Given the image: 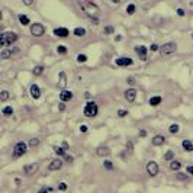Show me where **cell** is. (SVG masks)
Wrapping results in <instances>:
<instances>
[{
  "label": "cell",
  "mask_w": 193,
  "mask_h": 193,
  "mask_svg": "<svg viewBox=\"0 0 193 193\" xmlns=\"http://www.w3.org/2000/svg\"><path fill=\"white\" fill-rule=\"evenodd\" d=\"M145 135H147V131H144V129L139 131V137H145Z\"/></svg>",
  "instance_id": "48"
},
{
  "label": "cell",
  "mask_w": 193,
  "mask_h": 193,
  "mask_svg": "<svg viewBox=\"0 0 193 193\" xmlns=\"http://www.w3.org/2000/svg\"><path fill=\"white\" fill-rule=\"evenodd\" d=\"M13 52H16V51H12V50H3L2 51V54H0V57H2L3 60H7L9 57H12V54Z\"/></svg>",
  "instance_id": "21"
},
{
  "label": "cell",
  "mask_w": 193,
  "mask_h": 193,
  "mask_svg": "<svg viewBox=\"0 0 193 193\" xmlns=\"http://www.w3.org/2000/svg\"><path fill=\"white\" fill-rule=\"evenodd\" d=\"M103 166L108 168V170H112V168H113V164H112V161H109V160H106V161L103 163Z\"/></svg>",
  "instance_id": "35"
},
{
  "label": "cell",
  "mask_w": 193,
  "mask_h": 193,
  "mask_svg": "<svg viewBox=\"0 0 193 193\" xmlns=\"http://www.w3.org/2000/svg\"><path fill=\"white\" fill-rule=\"evenodd\" d=\"M177 50V45L174 44V42H167V44H164L163 47H160V54L161 55H168V54H173L174 51Z\"/></svg>",
  "instance_id": "4"
},
{
  "label": "cell",
  "mask_w": 193,
  "mask_h": 193,
  "mask_svg": "<svg viewBox=\"0 0 193 193\" xmlns=\"http://www.w3.org/2000/svg\"><path fill=\"white\" fill-rule=\"evenodd\" d=\"M126 12H128V15H134V12H135V5H128Z\"/></svg>",
  "instance_id": "33"
},
{
  "label": "cell",
  "mask_w": 193,
  "mask_h": 193,
  "mask_svg": "<svg viewBox=\"0 0 193 193\" xmlns=\"http://www.w3.org/2000/svg\"><path fill=\"white\" fill-rule=\"evenodd\" d=\"M126 149H128V153H129V154L132 153V142H131V141L126 142Z\"/></svg>",
  "instance_id": "36"
},
{
  "label": "cell",
  "mask_w": 193,
  "mask_h": 193,
  "mask_svg": "<svg viewBox=\"0 0 193 193\" xmlns=\"http://www.w3.org/2000/svg\"><path fill=\"white\" fill-rule=\"evenodd\" d=\"M74 35L76 36H84L86 35V29L84 28H76L74 29Z\"/></svg>",
  "instance_id": "24"
},
{
  "label": "cell",
  "mask_w": 193,
  "mask_h": 193,
  "mask_svg": "<svg viewBox=\"0 0 193 193\" xmlns=\"http://www.w3.org/2000/svg\"><path fill=\"white\" fill-rule=\"evenodd\" d=\"M147 173L151 176V177L157 176V173H158V164L155 161H148L147 163Z\"/></svg>",
  "instance_id": "6"
},
{
  "label": "cell",
  "mask_w": 193,
  "mask_h": 193,
  "mask_svg": "<svg viewBox=\"0 0 193 193\" xmlns=\"http://www.w3.org/2000/svg\"><path fill=\"white\" fill-rule=\"evenodd\" d=\"M164 142H166V138H164L163 135H155V137L153 138V145H155V147L163 145Z\"/></svg>",
  "instance_id": "18"
},
{
  "label": "cell",
  "mask_w": 193,
  "mask_h": 193,
  "mask_svg": "<svg viewBox=\"0 0 193 193\" xmlns=\"http://www.w3.org/2000/svg\"><path fill=\"white\" fill-rule=\"evenodd\" d=\"M87 129H89L87 125H80V131L81 132H87Z\"/></svg>",
  "instance_id": "39"
},
{
  "label": "cell",
  "mask_w": 193,
  "mask_h": 193,
  "mask_svg": "<svg viewBox=\"0 0 193 193\" xmlns=\"http://www.w3.org/2000/svg\"><path fill=\"white\" fill-rule=\"evenodd\" d=\"M180 167H182V163H179V161H171L170 163V168L173 170V171H177V170H180Z\"/></svg>",
  "instance_id": "23"
},
{
  "label": "cell",
  "mask_w": 193,
  "mask_h": 193,
  "mask_svg": "<svg viewBox=\"0 0 193 193\" xmlns=\"http://www.w3.org/2000/svg\"><path fill=\"white\" fill-rule=\"evenodd\" d=\"M62 148L64 149H68V144L67 142H62Z\"/></svg>",
  "instance_id": "49"
},
{
  "label": "cell",
  "mask_w": 193,
  "mask_h": 193,
  "mask_svg": "<svg viewBox=\"0 0 193 193\" xmlns=\"http://www.w3.org/2000/svg\"><path fill=\"white\" fill-rule=\"evenodd\" d=\"M38 145H39V139H38V138H32V139L29 141V147L35 148V147H38Z\"/></svg>",
  "instance_id": "31"
},
{
  "label": "cell",
  "mask_w": 193,
  "mask_h": 193,
  "mask_svg": "<svg viewBox=\"0 0 193 193\" xmlns=\"http://www.w3.org/2000/svg\"><path fill=\"white\" fill-rule=\"evenodd\" d=\"M158 50H160V48H158L157 44H153V45H151V51H158Z\"/></svg>",
  "instance_id": "42"
},
{
  "label": "cell",
  "mask_w": 193,
  "mask_h": 193,
  "mask_svg": "<svg viewBox=\"0 0 193 193\" xmlns=\"http://www.w3.org/2000/svg\"><path fill=\"white\" fill-rule=\"evenodd\" d=\"M96 154H97L99 157H106V155L111 154V149L106 147V145H100V147H97V149H96Z\"/></svg>",
  "instance_id": "11"
},
{
  "label": "cell",
  "mask_w": 193,
  "mask_h": 193,
  "mask_svg": "<svg viewBox=\"0 0 193 193\" xmlns=\"http://www.w3.org/2000/svg\"><path fill=\"white\" fill-rule=\"evenodd\" d=\"M57 52L58 54H67V47L66 45H58L57 47Z\"/></svg>",
  "instance_id": "29"
},
{
  "label": "cell",
  "mask_w": 193,
  "mask_h": 193,
  "mask_svg": "<svg viewBox=\"0 0 193 193\" xmlns=\"http://www.w3.org/2000/svg\"><path fill=\"white\" fill-rule=\"evenodd\" d=\"M38 170V164H28V166H25L23 167V173L26 174V176H32V174H35V171Z\"/></svg>",
  "instance_id": "10"
},
{
  "label": "cell",
  "mask_w": 193,
  "mask_h": 193,
  "mask_svg": "<svg viewBox=\"0 0 193 193\" xmlns=\"http://www.w3.org/2000/svg\"><path fill=\"white\" fill-rule=\"evenodd\" d=\"M61 167H62V161H61L60 158H55V160H52V161L50 163L48 170H50V171H57V170H60Z\"/></svg>",
  "instance_id": "9"
},
{
  "label": "cell",
  "mask_w": 193,
  "mask_h": 193,
  "mask_svg": "<svg viewBox=\"0 0 193 193\" xmlns=\"http://www.w3.org/2000/svg\"><path fill=\"white\" fill-rule=\"evenodd\" d=\"M54 35L60 36V38H67L70 35V32L67 28H57V29H54Z\"/></svg>",
  "instance_id": "13"
},
{
  "label": "cell",
  "mask_w": 193,
  "mask_h": 193,
  "mask_svg": "<svg viewBox=\"0 0 193 193\" xmlns=\"http://www.w3.org/2000/svg\"><path fill=\"white\" fill-rule=\"evenodd\" d=\"M3 115H6V116H10L12 113H13V108L12 106H6V108H3Z\"/></svg>",
  "instance_id": "26"
},
{
  "label": "cell",
  "mask_w": 193,
  "mask_h": 193,
  "mask_svg": "<svg viewBox=\"0 0 193 193\" xmlns=\"http://www.w3.org/2000/svg\"><path fill=\"white\" fill-rule=\"evenodd\" d=\"M78 6L81 7V10L87 15V16H90L92 19L94 17L96 19V16L99 15V7H97V5H94L93 2H87V0H81V2H78Z\"/></svg>",
  "instance_id": "1"
},
{
  "label": "cell",
  "mask_w": 193,
  "mask_h": 193,
  "mask_svg": "<svg viewBox=\"0 0 193 193\" xmlns=\"http://www.w3.org/2000/svg\"><path fill=\"white\" fill-rule=\"evenodd\" d=\"M118 115H119L121 118H123V116H126V115H128V111H119V112H118Z\"/></svg>",
  "instance_id": "40"
},
{
  "label": "cell",
  "mask_w": 193,
  "mask_h": 193,
  "mask_svg": "<svg viewBox=\"0 0 193 193\" xmlns=\"http://www.w3.org/2000/svg\"><path fill=\"white\" fill-rule=\"evenodd\" d=\"M132 60L128 58V57H121V58H116V66L119 67H126V66H132Z\"/></svg>",
  "instance_id": "8"
},
{
  "label": "cell",
  "mask_w": 193,
  "mask_h": 193,
  "mask_svg": "<svg viewBox=\"0 0 193 193\" xmlns=\"http://www.w3.org/2000/svg\"><path fill=\"white\" fill-rule=\"evenodd\" d=\"M135 52L139 55V58H141V60H145V58H147V48H145L144 45H138V47H135Z\"/></svg>",
  "instance_id": "16"
},
{
  "label": "cell",
  "mask_w": 193,
  "mask_h": 193,
  "mask_svg": "<svg viewBox=\"0 0 193 193\" xmlns=\"http://www.w3.org/2000/svg\"><path fill=\"white\" fill-rule=\"evenodd\" d=\"M19 22L23 26H26V25H29V17L26 15H19Z\"/></svg>",
  "instance_id": "22"
},
{
  "label": "cell",
  "mask_w": 193,
  "mask_h": 193,
  "mask_svg": "<svg viewBox=\"0 0 193 193\" xmlns=\"http://www.w3.org/2000/svg\"><path fill=\"white\" fill-rule=\"evenodd\" d=\"M31 34L34 35V36H42L45 34V28L42 26L41 23H34L32 26H31Z\"/></svg>",
  "instance_id": "7"
},
{
  "label": "cell",
  "mask_w": 193,
  "mask_h": 193,
  "mask_svg": "<svg viewBox=\"0 0 193 193\" xmlns=\"http://www.w3.org/2000/svg\"><path fill=\"white\" fill-rule=\"evenodd\" d=\"M113 32V28L112 26H106L105 28V35H109V34H112Z\"/></svg>",
  "instance_id": "37"
},
{
  "label": "cell",
  "mask_w": 193,
  "mask_h": 193,
  "mask_svg": "<svg viewBox=\"0 0 193 193\" xmlns=\"http://www.w3.org/2000/svg\"><path fill=\"white\" fill-rule=\"evenodd\" d=\"M177 15L179 16H184V10L183 9H177Z\"/></svg>",
  "instance_id": "44"
},
{
  "label": "cell",
  "mask_w": 193,
  "mask_h": 193,
  "mask_svg": "<svg viewBox=\"0 0 193 193\" xmlns=\"http://www.w3.org/2000/svg\"><path fill=\"white\" fill-rule=\"evenodd\" d=\"M64 160H66L68 164H70V163H73V157H71V155H66V157H64Z\"/></svg>",
  "instance_id": "41"
},
{
  "label": "cell",
  "mask_w": 193,
  "mask_h": 193,
  "mask_svg": "<svg viewBox=\"0 0 193 193\" xmlns=\"http://www.w3.org/2000/svg\"><path fill=\"white\" fill-rule=\"evenodd\" d=\"M126 81H128V83H129V84H135V80H134L132 77H129V78H128Z\"/></svg>",
  "instance_id": "47"
},
{
  "label": "cell",
  "mask_w": 193,
  "mask_h": 193,
  "mask_svg": "<svg viewBox=\"0 0 193 193\" xmlns=\"http://www.w3.org/2000/svg\"><path fill=\"white\" fill-rule=\"evenodd\" d=\"M31 96H32V99H35V100L41 97V89H39L38 84H32V86H31Z\"/></svg>",
  "instance_id": "14"
},
{
  "label": "cell",
  "mask_w": 193,
  "mask_h": 193,
  "mask_svg": "<svg viewBox=\"0 0 193 193\" xmlns=\"http://www.w3.org/2000/svg\"><path fill=\"white\" fill-rule=\"evenodd\" d=\"M173 157H174V151H168V153H166V155H164V158H166L167 161L173 160Z\"/></svg>",
  "instance_id": "34"
},
{
  "label": "cell",
  "mask_w": 193,
  "mask_h": 193,
  "mask_svg": "<svg viewBox=\"0 0 193 193\" xmlns=\"http://www.w3.org/2000/svg\"><path fill=\"white\" fill-rule=\"evenodd\" d=\"M60 99H61V102H70L73 99V93L70 90H62L60 93Z\"/></svg>",
  "instance_id": "15"
},
{
  "label": "cell",
  "mask_w": 193,
  "mask_h": 193,
  "mask_svg": "<svg viewBox=\"0 0 193 193\" xmlns=\"http://www.w3.org/2000/svg\"><path fill=\"white\" fill-rule=\"evenodd\" d=\"M177 177H179L180 180H184V179H186V176H184L183 173H179V174H177Z\"/></svg>",
  "instance_id": "46"
},
{
  "label": "cell",
  "mask_w": 193,
  "mask_h": 193,
  "mask_svg": "<svg viewBox=\"0 0 193 193\" xmlns=\"http://www.w3.org/2000/svg\"><path fill=\"white\" fill-rule=\"evenodd\" d=\"M135 97H137V90L135 89H128L125 92V99L129 102V103H132L135 100Z\"/></svg>",
  "instance_id": "12"
},
{
  "label": "cell",
  "mask_w": 193,
  "mask_h": 193,
  "mask_svg": "<svg viewBox=\"0 0 193 193\" xmlns=\"http://www.w3.org/2000/svg\"><path fill=\"white\" fill-rule=\"evenodd\" d=\"M9 99V92L7 90H3L2 93H0V100H2V102H6Z\"/></svg>",
  "instance_id": "28"
},
{
  "label": "cell",
  "mask_w": 193,
  "mask_h": 193,
  "mask_svg": "<svg viewBox=\"0 0 193 193\" xmlns=\"http://www.w3.org/2000/svg\"><path fill=\"white\" fill-rule=\"evenodd\" d=\"M179 128H180V126H179L177 123H173V125H170L168 129H170L171 134H177V132H179Z\"/></svg>",
  "instance_id": "27"
},
{
  "label": "cell",
  "mask_w": 193,
  "mask_h": 193,
  "mask_svg": "<svg viewBox=\"0 0 193 193\" xmlns=\"http://www.w3.org/2000/svg\"><path fill=\"white\" fill-rule=\"evenodd\" d=\"M26 148H28V145H26L23 141L17 142V144L15 145V148H13V155H15V157H22V155H25V154H26Z\"/></svg>",
  "instance_id": "5"
},
{
  "label": "cell",
  "mask_w": 193,
  "mask_h": 193,
  "mask_svg": "<svg viewBox=\"0 0 193 193\" xmlns=\"http://www.w3.org/2000/svg\"><path fill=\"white\" fill-rule=\"evenodd\" d=\"M17 41V35L15 32H3L0 35V47H9Z\"/></svg>",
  "instance_id": "2"
},
{
  "label": "cell",
  "mask_w": 193,
  "mask_h": 193,
  "mask_svg": "<svg viewBox=\"0 0 193 193\" xmlns=\"http://www.w3.org/2000/svg\"><path fill=\"white\" fill-rule=\"evenodd\" d=\"M54 151H55V154H57V155H62V157H66V149L61 148V147H55V148H54Z\"/></svg>",
  "instance_id": "25"
},
{
  "label": "cell",
  "mask_w": 193,
  "mask_h": 193,
  "mask_svg": "<svg viewBox=\"0 0 193 193\" xmlns=\"http://www.w3.org/2000/svg\"><path fill=\"white\" fill-rule=\"evenodd\" d=\"M99 112V108L94 102H87V105L84 106V116L86 118H94Z\"/></svg>",
  "instance_id": "3"
},
{
  "label": "cell",
  "mask_w": 193,
  "mask_h": 193,
  "mask_svg": "<svg viewBox=\"0 0 193 193\" xmlns=\"http://www.w3.org/2000/svg\"><path fill=\"white\" fill-rule=\"evenodd\" d=\"M161 96H154V97H151V99H149V105H151V106H158L160 103H161Z\"/></svg>",
  "instance_id": "20"
},
{
  "label": "cell",
  "mask_w": 193,
  "mask_h": 193,
  "mask_svg": "<svg viewBox=\"0 0 193 193\" xmlns=\"http://www.w3.org/2000/svg\"><path fill=\"white\" fill-rule=\"evenodd\" d=\"M58 189H60V190H62V192H64V190H67V183H64V182H62V183H60V184H58Z\"/></svg>",
  "instance_id": "38"
},
{
  "label": "cell",
  "mask_w": 193,
  "mask_h": 193,
  "mask_svg": "<svg viewBox=\"0 0 193 193\" xmlns=\"http://www.w3.org/2000/svg\"><path fill=\"white\" fill-rule=\"evenodd\" d=\"M187 173H190V174L193 176V166H189V167H187Z\"/></svg>",
  "instance_id": "45"
},
{
  "label": "cell",
  "mask_w": 193,
  "mask_h": 193,
  "mask_svg": "<svg viewBox=\"0 0 193 193\" xmlns=\"http://www.w3.org/2000/svg\"><path fill=\"white\" fill-rule=\"evenodd\" d=\"M182 147H183V149H184V151H187V153L193 151V144H192L189 139H184V141L182 142Z\"/></svg>",
  "instance_id": "19"
},
{
  "label": "cell",
  "mask_w": 193,
  "mask_h": 193,
  "mask_svg": "<svg viewBox=\"0 0 193 193\" xmlns=\"http://www.w3.org/2000/svg\"><path fill=\"white\" fill-rule=\"evenodd\" d=\"M58 86L61 89H64L67 86V74L64 73V71H61L60 73V80H58Z\"/></svg>",
  "instance_id": "17"
},
{
  "label": "cell",
  "mask_w": 193,
  "mask_h": 193,
  "mask_svg": "<svg viewBox=\"0 0 193 193\" xmlns=\"http://www.w3.org/2000/svg\"><path fill=\"white\" fill-rule=\"evenodd\" d=\"M48 190H50V189H47V187H42V189H39V192H38V193H48Z\"/></svg>",
  "instance_id": "43"
},
{
  "label": "cell",
  "mask_w": 193,
  "mask_h": 193,
  "mask_svg": "<svg viewBox=\"0 0 193 193\" xmlns=\"http://www.w3.org/2000/svg\"><path fill=\"white\" fill-rule=\"evenodd\" d=\"M86 61H87V57H86L84 54H78L77 55V62L81 64V62H86Z\"/></svg>",
  "instance_id": "32"
},
{
  "label": "cell",
  "mask_w": 193,
  "mask_h": 193,
  "mask_svg": "<svg viewBox=\"0 0 193 193\" xmlns=\"http://www.w3.org/2000/svg\"><path fill=\"white\" fill-rule=\"evenodd\" d=\"M42 71H44V67H42V66H36V67L34 68V74H35V76L42 74Z\"/></svg>",
  "instance_id": "30"
}]
</instances>
